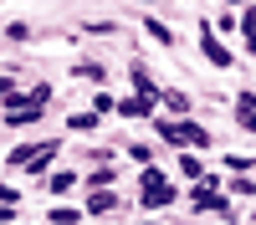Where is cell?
I'll return each mask as SVG.
<instances>
[{
  "label": "cell",
  "mask_w": 256,
  "mask_h": 225,
  "mask_svg": "<svg viewBox=\"0 0 256 225\" xmlns=\"http://www.w3.org/2000/svg\"><path fill=\"white\" fill-rule=\"evenodd\" d=\"M144 31H148V36H154V41H159V46H174V31H169V26H164V20H154V15H148V20H144Z\"/></svg>",
  "instance_id": "cell-14"
},
{
  "label": "cell",
  "mask_w": 256,
  "mask_h": 225,
  "mask_svg": "<svg viewBox=\"0 0 256 225\" xmlns=\"http://www.w3.org/2000/svg\"><path fill=\"white\" fill-rule=\"evenodd\" d=\"M113 102H118L113 92H98V97H92V118H108V113H113Z\"/></svg>",
  "instance_id": "cell-17"
},
{
  "label": "cell",
  "mask_w": 256,
  "mask_h": 225,
  "mask_svg": "<svg viewBox=\"0 0 256 225\" xmlns=\"http://www.w3.org/2000/svg\"><path fill=\"white\" fill-rule=\"evenodd\" d=\"M82 31H88V36H113V20H88Z\"/></svg>",
  "instance_id": "cell-23"
},
{
  "label": "cell",
  "mask_w": 256,
  "mask_h": 225,
  "mask_svg": "<svg viewBox=\"0 0 256 225\" xmlns=\"http://www.w3.org/2000/svg\"><path fill=\"white\" fill-rule=\"evenodd\" d=\"M56 149H62L56 138H46V143H36V154H31L26 164H20V169H26V174H46V169H52V159H56Z\"/></svg>",
  "instance_id": "cell-5"
},
{
  "label": "cell",
  "mask_w": 256,
  "mask_h": 225,
  "mask_svg": "<svg viewBox=\"0 0 256 225\" xmlns=\"http://www.w3.org/2000/svg\"><path fill=\"white\" fill-rule=\"evenodd\" d=\"M128 82H134V92L138 97H154L159 87H154V77H148V67H144V61H134V67H128Z\"/></svg>",
  "instance_id": "cell-8"
},
{
  "label": "cell",
  "mask_w": 256,
  "mask_h": 225,
  "mask_svg": "<svg viewBox=\"0 0 256 225\" xmlns=\"http://www.w3.org/2000/svg\"><path fill=\"white\" fill-rule=\"evenodd\" d=\"M46 102H52V82H36V87L20 97V92H10L6 97V128H31V123H41L46 118Z\"/></svg>",
  "instance_id": "cell-1"
},
{
  "label": "cell",
  "mask_w": 256,
  "mask_h": 225,
  "mask_svg": "<svg viewBox=\"0 0 256 225\" xmlns=\"http://www.w3.org/2000/svg\"><path fill=\"white\" fill-rule=\"evenodd\" d=\"M236 123L251 133V123H256V97H251V87H241V97H236Z\"/></svg>",
  "instance_id": "cell-9"
},
{
  "label": "cell",
  "mask_w": 256,
  "mask_h": 225,
  "mask_svg": "<svg viewBox=\"0 0 256 225\" xmlns=\"http://www.w3.org/2000/svg\"><path fill=\"white\" fill-rule=\"evenodd\" d=\"M226 169H230V174H251V154H230Z\"/></svg>",
  "instance_id": "cell-20"
},
{
  "label": "cell",
  "mask_w": 256,
  "mask_h": 225,
  "mask_svg": "<svg viewBox=\"0 0 256 225\" xmlns=\"http://www.w3.org/2000/svg\"><path fill=\"white\" fill-rule=\"evenodd\" d=\"M46 225H82V210H77V205H52Z\"/></svg>",
  "instance_id": "cell-12"
},
{
  "label": "cell",
  "mask_w": 256,
  "mask_h": 225,
  "mask_svg": "<svg viewBox=\"0 0 256 225\" xmlns=\"http://www.w3.org/2000/svg\"><path fill=\"white\" fill-rule=\"evenodd\" d=\"M77 77H88V82H108V72H102L98 61H82V67H77Z\"/></svg>",
  "instance_id": "cell-21"
},
{
  "label": "cell",
  "mask_w": 256,
  "mask_h": 225,
  "mask_svg": "<svg viewBox=\"0 0 256 225\" xmlns=\"http://www.w3.org/2000/svg\"><path fill=\"white\" fill-rule=\"evenodd\" d=\"M46 190H52V195H62V200H67V195L77 190V174H72V169H56V174L46 179Z\"/></svg>",
  "instance_id": "cell-11"
},
{
  "label": "cell",
  "mask_w": 256,
  "mask_h": 225,
  "mask_svg": "<svg viewBox=\"0 0 256 225\" xmlns=\"http://www.w3.org/2000/svg\"><path fill=\"white\" fill-rule=\"evenodd\" d=\"M180 149H210V128H200L195 118H180Z\"/></svg>",
  "instance_id": "cell-4"
},
{
  "label": "cell",
  "mask_w": 256,
  "mask_h": 225,
  "mask_svg": "<svg viewBox=\"0 0 256 225\" xmlns=\"http://www.w3.org/2000/svg\"><path fill=\"white\" fill-rule=\"evenodd\" d=\"M10 92H16V77H0V102H6Z\"/></svg>",
  "instance_id": "cell-25"
},
{
  "label": "cell",
  "mask_w": 256,
  "mask_h": 225,
  "mask_svg": "<svg viewBox=\"0 0 256 225\" xmlns=\"http://www.w3.org/2000/svg\"><path fill=\"white\" fill-rule=\"evenodd\" d=\"M180 174H184L190 184L205 179V164H200V154H195V149H184V154H180Z\"/></svg>",
  "instance_id": "cell-10"
},
{
  "label": "cell",
  "mask_w": 256,
  "mask_h": 225,
  "mask_svg": "<svg viewBox=\"0 0 256 225\" xmlns=\"http://www.w3.org/2000/svg\"><path fill=\"white\" fill-rule=\"evenodd\" d=\"M230 195H241V200H251V195H256V184H251V174H236V179H230Z\"/></svg>",
  "instance_id": "cell-18"
},
{
  "label": "cell",
  "mask_w": 256,
  "mask_h": 225,
  "mask_svg": "<svg viewBox=\"0 0 256 225\" xmlns=\"http://www.w3.org/2000/svg\"><path fill=\"white\" fill-rule=\"evenodd\" d=\"M26 36H31L26 20H10V26H6V41H26Z\"/></svg>",
  "instance_id": "cell-22"
},
{
  "label": "cell",
  "mask_w": 256,
  "mask_h": 225,
  "mask_svg": "<svg viewBox=\"0 0 256 225\" xmlns=\"http://www.w3.org/2000/svg\"><path fill=\"white\" fill-rule=\"evenodd\" d=\"M144 225H154V220H144Z\"/></svg>",
  "instance_id": "cell-29"
},
{
  "label": "cell",
  "mask_w": 256,
  "mask_h": 225,
  "mask_svg": "<svg viewBox=\"0 0 256 225\" xmlns=\"http://www.w3.org/2000/svg\"><path fill=\"white\" fill-rule=\"evenodd\" d=\"M180 190H169V184H154V190H138V205L144 210H164V205H174Z\"/></svg>",
  "instance_id": "cell-6"
},
{
  "label": "cell",
  "mask_w": 256,
  "mask_h": 225,
  "mask_svg": "<svg viewBox=\"0 0 256 225\" xmlns=\"http://www.w3.org/2000/svg\"><path fill=\"white\" fill-rule=\"evenodd\" d=\"M113 210H118V195L113 190H92L88 205H82V215H113Z\"/></svg>",
  "instance_id": "cell-7"
},
{
  "label": "cell",
  "mask_w": 256,
  "mask_h": 225,
  "mask_svg": "<svg viewBox=\"0 0 256 225\" xmlns=\"http://www.w3.org/2000/svg\"><path fill=\"white\" fill-rule=\"evenodd\" d=\"M128 159L134 164H154V149H148V143H128Z\"/></svg>",
  "instance_id": "cell-19"
},
{
  "label": "cell",
  "mask_w": 256,
  "mask_h": 225,
  "mask_svg": "<svg viewBox=\"0 0 256 225\" xmlns=\"http://www.w3.org/2000/svg\"><path fill=\"white\" fill-rule=\"evenodd\" d=\"M16 220V205H0V225H10Z\"/></svg>",
  "instance_id": "cell-26"
},
{
  "label": "cell",
  "mask_w": 256,
  "mask_h": 225,
  "mask_svg": "<svg viewBox=\"0 0 256 225\" xmlns=\"http://www.w3.org/2000/svg\"><path fill=\"white\" fill-rule=\"evenodd\" d=\"M113 113H118V118H134V123H144V118H154V113H159V92H154V97H138V92H134V97L113 102Z\"/></svg>",
  "instance_id": "cell-3"
},
{
  "label": "cell",
  "mask_w": 256,
  "mask_h": 225,
  "mask_svg": "<svg viewBox=\"0 0 256 225\" xmlns=\"http://www.w3.org/2000/svg\"><path fill=\"white\" fill-rule=\"evenodd\" d=\"M134 5H159V0H134Z\"/></svg>",
  "instance_id": "cell-28"
},
{
  "label": "cell",
  "mask_w": 256,
  "mask_h": 225,
  "mask_svg": "<svg viewBox=\"0 0 256 225\" xmlns=\"http://www.w3.org/2000/svg\"><path fill=\"white\" fill-rule=\"evenodd\" d=\"M200 51H205V61L210 67H236V56H230V46H220V36L200 20Z\"/></svg>",
  "instance_id": "cell-2"
},
{
  "label": "cell",
  "mask_w": 256,
  "mask_h": 225,
  "mask_svg": "<svg viewBox=\"0 0 256 225\" xmlns=\"http://www.w3.org/2000/svg\"><path fill=\"white\" fill-rule=\"evenodd\" d=\"M230 5H236V10H241V5H251V0H226V10H230Z\"/></svg>",
  "instance_id": "cell-27"
},
{
  "label": "cell",
  "mask_w": 256,
  "mask_h": 225,
  "mask_svg": "<svg viewBox=\"0 0 256 225\" xmlns=\"http://www.w3.org/2000/svg\"><path fill=\"white\" fill-rule=\"evenodd\" d=\"M102 118H92V113H77V118H67V133H92Z\"/></svg>",
  "instance_id": "cell-15"
},
{
  "label": "cell",
  "mask_w": 256,
  "mask_h": 225,
  "mask_svg": "<svg viewBox=\"0 0 256 225\" xmlns=\"http://www.w3.org/2000/svg\"><path fill=\"white\" fill-rule=\"evenodd\" d=\"M159 102H164L169 113H180V118H190V97H184L180 87H169V92H159Z\"/></svg>",
  "instance_id": "cell-13"
},
{
  "label": "cell",
  "mask_w": 256,
  "mask_h": 225,
  "mask_svg": "<svg viewBox=\"0 0 256 225\" xmlns=\"http://www.w3.org/2000/svg\"><path fill=\"white\" fill-rule=\"evenodd\" d=\"M154 184H169V179L154 169V164H144V174H138V190H154Z\"/></svg>",
  "instance_id": "cell-16"
},
{
  "label": "cell",
  "mask_w": 256,
  "mask_h": 225,
  "mask_svg": "<svg viewBox=\"0 0 256 225\" xmlns=\"http://www.w3.org/2000/svg\"><path fill=\"white\" fill-rule=\"evenodd\" d=\"M0 205H20V190H16V184H6V179H0Z\"/></svg>",
  "instance_id": "cell-24"
}]
</instances>
